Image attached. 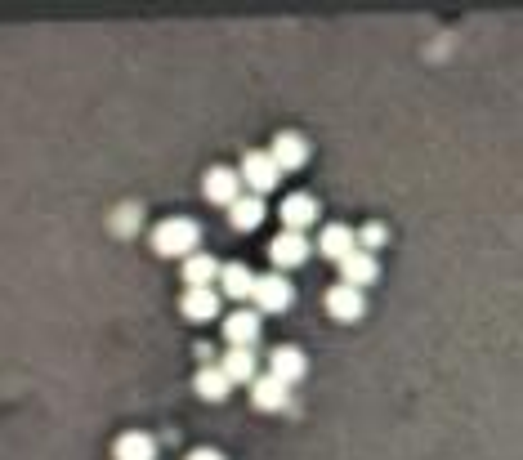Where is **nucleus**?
Listing matches in <instances>:
<instances>
[{
  "label": "nucleus",
  "mask_w": 523,
  "mask_h": 460,
  "mask_svg": "<svg viewBox=\"0 0 523 460\" xmlns=\"http://www.w3.org/2000/svg\"><path fill=\"white\" fill-rule=\"evenodd\" d=\"M197 242H202V233H197L193 219H161L157 233H152V246H157V255H166V260H188V255H197Z\"/></svg>",
  "instance_id": "1"
},
{
  "label": "nucleus",
  "mask_w": 523,
  "mask_h": 460,
  "mask_svg": "<svg viewBox=\"0 0 523 460\" xmlns=\"http://www.w3.org/2000/svg\"><path fill=\"white\" fill-rule=\"evenodd\" d=\"M255 313H282L291 309V300H296V291H291V282L282 273H264L255 277Z\"/></svg>",
  "instance_id": "2"
},
{
  "label": "nucleus",
  "mask_w": 523,
  "mask_h": 460,
  "mask_svg": "<svg viewBox=\"0 0 523 460\" xmlns=\"http://www.w3.org/2000/svg\"><path fill=\"white\" fill-rule=\"evenodd\" d=\"M242 184L251 188V197H260V193H269V188H278V179H282V170H278V161L269 157V152H246V161H242Z\"/></svg>",
  "instance_id": "3"
},
{
  "label": "nucleus",
  "mask_w": 523,
  "mask_h": 460,
  "mask_svg": "<svg viewBox=\"0 0 523 460\" xmlns=\"http://www.w3.org/2000/svg\"><path fill=\"white\" fill-rule=\"evenodd\" d=\"M327 313L336 322H358L367 313V300H363V291H358V286H331L327 291Z\"/></svg>",
  "instance_id": "4"
},
{
  "label": "nucleus",
  "mask_w": 523,
  "mask_h": 460,
  "mask_svg": "<svg viewBox=\"0 0 523 460\" xmlns=\"http://www.w3.org/2000/svg\"><path fill=\"white\" fill-rule=\"evenodd\" d=\"M304 371H309V362H304V353L291 349V344H278V349L269 353V376L282 380V385H296V380H304Z\"/></svg>",
  "instance_id": "5"
},
{
  "label": "nucleus",
  "mask_w": 523,
  "mask_h": 460,
  "mask_svg": "<svg viewBox=\"0 0 523 460\" xmlns=\"http://www.w3.org/2000/svg\"><path fill=\"white\" fill-rule=\"evenodd\" d=\"M206 201H215V206H233L237 197H242V175L237 170H224V166H215V170H206Z\"/></svg>",
  "instance_id": "6"
},
{
  "label": "nucleus",
  "mask_w": 523,
  "mask_h": 460,
  "mask_svg": "<svg viewBox=\"0 0 523 460\" xmlns=\"http://www.w3.org/2000/svg\"><path fill=\"white\" fill-rule=\"evenodd\" d=\"M260 331L264 327H260V313L255 309L251 313L242 309V313H233V318L224 322V340L233 344V349H255V344H260Z\"/></svg>",
  "instance_id": "7"
},
{
  "label": "nucleus",
  "mask_w": 523,
  "mask_h": 460,
  "mask_svg": "<svg viewBox=\"0 0 523 460\" xmlns=\"http://www.w3.org/2000/svg\"><path fill=\"white\" fill-rule=\"evenodd\" d=\"M269 260L278 268H300L309 260V242H304V233H278L269 246Z\"/></svg>",
  "instance_id": "8"
},
{
  "label": "nucleus",
  "mask_w": 523,
  "mask_h": 460,
  "mask_svg": "<svg viewBox=\"0 0 523 460\" xmlns=\"http://www.w3.org/2000/svg\"><path fill=\"white\" fill-rule=\"evenodd\" d=\"M318 251L327 255V260H349V255L358 251V233L354 228H345V224H331V228H322V237H318Z\"/></svg>",
  "instance_id": "9"
},
{
  "label": "nucleus",
  "mask_w": 523,
  "mask_h": 460,
  "mask_svg": "<svg viewBox=\"0 0 523 460\" xmlns=\"http://www.w3.org/2000/svg\"><path fill=\"white\" fill-rule=\"evenodd\" d=\"M220 371L233 385H255V380H260V358H255V349H228Z\"/></svg>",
  "instance_id": "10"
},
{
  "label": "nucleus",
  "mask_w": 523,
  "mask_h": 460,
  "mask_svg": "<svg viewBox=\"0 0 523 460\" xmlns=\"http://www.w3.org/2000/svg\"><path fill=\"white\" fill-rule=\"evenodd\" d=\"M184 318L193 322H211L220 313V286H197V291H184Z\"/></svg>",
  "instance_id": "11"
},
{
  "label": "nucleus",
  "mask_w": 523,
  "mask_h": 460,
  "mask_svg": "<svg viewBox=\"0 0 523 460\" xmlns=\"http://www.w3.org/2000/svg\"><path fill=\"white\" fill-rule=\"evenodd\" d=\"M282 224H287V233H304L309 224H318V201L309 193H296L282 201Z\"/></svg>",
  "instance_id": "12"
},
{
  "label": "nucleus",
  "mask_w": 523,
  "mask_h": 460,
  "mask_svg": "<svg viewBox=\"0 0 523 460\" xmlns=\"http://www.w3.org/2000/svg\"><path fill=\"white\" fill-rule=\"evenodd\" d=\"M269 157L278 161V170H300L304 161H309V143H304L296 130H287V134H278V139H273Z\"/></svg>",
  "instance_id": "13"
},
{
  "label": "nucleus",
  "mask_w": 523,
  "mask_h": 460,
  "mask_svg": "<svg viewBox=\"0 0 523 460\" xmlns=\"http://www.w3.org/2000/svg\"><path fill=\"white\" fill-rule=\"evenodd\" d=\"M340 277H345V286H372L376 277H380V264H376V255H367V251H354L349 260H340Z\"/></svg>",
  "instance_id": "14"
},
{
  "label": "nucleus",
  "mask_w": 523,
  "mask_h": 460,
  "mask_svg": "<svg viewBox=\"0 0 523 460\" xmlns=\"http://www.w3.org/2000/svg\"><path fill=\"white\" fill-rule=\"evenodd\" d=\"M220 295H228V300H251L255 295V273L246 264H224L220 268Z\"/></svg>",
  "instance_id": "15"
},
{
  "label": "nucleus",
  "mask_w": 523,
  "mask_h": 460,
  "mask_svg": "<svg viewBox=\"0 0 523 460\" xmlns=\"http://www.w3.org/2000/svg\"><path fill=\"white\" fill-rule=\"evenodd\" d=\"M251 402L260 411H282L291 402V385H282V380H273V376H260L251 385Z\"/></svg>",
  "instance_id": "16"
},
{
  "label": "nucleus",
  "mask_w": 523,
  "mask_h": 460,
  "mask_svg": "<svg viewBox=\"0 0 523 460\" xmlns=\"http://www.w3.org/2000/svg\"><path fill=\"white\" fill-rule=\"evenodd\" d=\"M228 219H233L237 233H255V228L264 224V201L260 197H237L233 206H228Z\"/></svg>",
  "instance_id": "17"
},
{
  "label": "nucleus",
  "mask_w": 523,
  "mask_h": 460,
  "mask_svg": "<svg viewBox=\"0 0 523 460\" xmlns=\"http://www.w3.org/2000/svg\"><path fill=\"white\" fill-rule=\"evenodd\" d=\"M184 282H188V291H197V286H215L220 282V264H215L211 255H188L184 260Z\"/></svg>",
  "instance_id": "18"
},
{
  "label": "nucleus",
  "mask_w": 523,
  "mask_h": 460,
  "mask_svg": "<svg viewBox=\"0 0 523 460\" xmlns=\"http://www.w3.org/2000/svg\"><path fill=\"white\" fill-rule=\"evenodd\" d=\"M117 460H157V443L148 434H121L117 438Z\"/></svg>",
  "instance_id": "19"
},
{
  "label": "nucleus",
  "mask_w": 523,
  "mask_h": 460,
  "mask_svg": "<svg viewBox=\"0 0 523 460\" xmlns=\"http://www.w3.org/2000/svg\"><path fill=\"white\" fill-rule=\"evenodd\" d=\"M228 389H233V380H228L220 367H206L202 376H197V394H202L206 402H224Z\"/></svg>",
  "instance_id": "20"
},
{
  "label": "nucleus",
  "mask_w": 523,
  "mask_h": 460,
  "mask_svg": "<svg viewBox=\"0 0 523 460\" xmlns=\"http://www.w3.org/2000/svg\"><path fill=\"white\" fill-rule=\"evenodd\" d=\"M380 242H385V228H380V224H367L363 233H358V251H367V255H376Z\"/></svg>",
  "instance_id": "21"
},
{
  "label": "nucleus",
  "mask_w": 523,
  "mask_h": 460,
  "mask_svg": "<svg viewBox=\"0 0 523 460\" xmlns=\"http://www.w3.org/2000/svg\"><path fill=\"white\" fill-rule=\"evenodd\" d=\"M188 460H224V456H220V452H211V447H202V452H193Z\"/></svg>",
  "instance_id": "22"
}]
</instances>
